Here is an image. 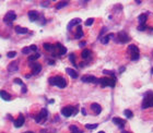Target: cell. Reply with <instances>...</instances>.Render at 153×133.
<instances>
[{
  "label": "cell",
  "mask_w": 153,
  "mask_h": 133,
  "mask_svg": "<svg viewBox=\"0 0 153 133\" xmlns=\"http://www.w3.org/2000/svg\"><path fill=\"white\" fill-rule=\"evenodd\" d=\"M29 18L31 21H37L38 20V13L36 11H29Z\"/></svg>",
  "instance_id": "cell-16"
},
{
  "label": "cell",
  "mask_w": 153,
  "mask_h": 133,
  "mask_svg": "<svg viewBox=\"0 0 153 133\" xmlns=\"http://www.w3.org/2000/svg\"><path fill=\"white\" fill-rule=\"evenodd\" d=\"M24 121H25V119H24V116L23 115H20L16 120L13 121V123H14L15 128H21V127L24 124Z\"/></svg>",
  "instance_id": "cell-10"
},
{
  "label": "cell",
  "mask_w": 153,
  "mask_h": 133,
  "mask_svg": "<svg viewBox=\"0 0 153 133\" xmlns=\"http://www.w3.org/2000/svg\"><path fill=\"white\" fill-rule=\"evenodd\" d=\"M49 83H50V85H56V86H58L59 88H65L66 85H67L66 80L62 76H59V75L50 77V79H49Z\"/></svg>",
  "instance_id": "cell-1"
},
{
  "label": "cell",
  "mask_w": 153,
  "mask_h": 133,
  "mask_svg": "<svg viewBox=\"0 0 153 133\" xmlns=\"http://www.w3.org/2000/svg\"><path fill=\"white\" fill-rule=\"evenodd\" d=\"M14 83H15V84L23 85V82H22V80H20V79H14Z\"/></svg>",
  "instance_id": "cell-36"
},
{
  "label": "cell",
  "mask_w": 153,
  "mask_h": 133,
  "mask_svg": "<svg viewBox=\"0 0 153 133\" xmlns=\"http://www.w3.org/2000/svg\"><path fill=\"white\" fill-rule=\"evenodd\" d=\"M81 56L83 59H86V58H89L91 56V50H90V49H83L81 52Z\"/></svg>",
  "instance_id": "cell-22"
},
{
  "label": "cell",
  "mask_w": 153,
  "mask_h": 133,
  "mask_svg": "<svg viewBox=\"0 0 153 133\" xmlns=\"http://www.w3.org/2000/svg\"><path fill=\"white\" fill-rule=\"evenodd\" d=\"M98 83L103 87H106V86L114 87L115 83H116V77H113V79L112 77H101V79H98Z\"/></svg>",
  "instance_id": "cell-2"
},
{
  "label": "cell",
  "mask_w": 153,
  "mask_h": 133,
  "mask_svg": "<svg viewBox=\"0 0 153 133\" xmlns=\"http://www.w3.org/2000/svg\"><path fill=\"white\" fill-rule=\"evenodd\" d=\"M69 58H70L71 62H72V65H76V60H75V55H73V54L69 55Z\"/></svg>",
  "instance_id": "cell-35"
},
{
  "label": "cell",
  "mask_w": 153,
  "mask_h": 133,
  "mask_svg": "<svg viewBox=\"0 0 153 133\" xmlns=\"http://www.w3.org/2000/svg\"><path fill=\"white\" fill-rule=\"evenodd\" d=\"M22 52H23L24 55H29L30 52H31V49H30V47H24V48L22 49Z\"/></svg>",
  "instance_id": "cell-31"
},
{
  "label": "cell",
  "mask_w": 153,
  "mask_h": 133,
  "mask_svg": "<svg viewBox=\"0 0 153 133\" xmlns=\"http://www.w3.org/2000/svg\"><path fill=\"white\" fill-rule=\"evenodd\" d=\"M0 97L3 99V100H7V101L11 100V95L9 93L5 92V91H0Z\"/></svg>",
  "instance_id": "cell-15"
},
{
  "label": "cell",
  "mask_w": 153,
  "mask_h": 133,
  "mask_svg": "<svg viewBox=\"0 0 153 133\" xmlns=\"http://www.w3.org/2000/svg\"><path fill=\"white\" fill-rule=\"evenodd\" d=\"M66 5H68V1H61V2H58V3L55 5V8H56L57 10H59V9H61V8L66 7Z\"/></svg>",
  "instance_id": "cell-25"
},
{
  "label": "cell",
  "mask_w": 153,
  "mask_h": 133,
  "mask_svg": "<svg viewBox=\"0 0 153 133\" xmlns=\"http://www.w3.org/2000/svg\"><path fill=\"white\" fill-rule=\"evenodd\" d=\"M124 113H125V116H126L127 118H132V117H133V113H132V111H131V110L126 109L125 111H124Z\"/></svg>",
  "instance_id": "cell-29"
},
{
  "label": "cell",
  "mask_w": 153,
  "mask_h": 133,
  "mask_svg": "<svg viewBox=\"0 0 153 133\" xmlns=\"http://www.w3.org/2000/svg\"><path fill=\"white\" fill-rule=\"evenodd\" d=\"M15 19H16V14H15L14 11H9V12H7V14L4 15L3 21H4V23L9 24V25H12V22L14 21Z\"/></svg>",
  "instance_id": "cell-6"
},
{
  "label": "cell",
  "mask_w": 153,
  "mask_h": 133,
  "mask_svg": "<svg viewBox=\"0 0 153 133\" xmlns=\"http://www.w3.org/2000/svg\"><path fill=\"white\" fill-rule=\"evenodd\" d=\"M47 116H48V111H47V109L43 108V109L39 111V113H38L36 117H35V121H36L37 123H43L44 121L46 120Z\"/></svg>",
  "instance_id": "cell-5"
},
{
  "label": "cell",
  "mask_w": 153,
  "mask_h": 133,
  "mask_svg": "<svg viewBox=\"0 0 153 133\" xmlns=\"http://www.w3.org/2000/svg\"><path fill=\"white\" fill-rule=\"evenodd\" d=\"M40 133H47V132H46V130H40Z\"/></svg>",
  "instance_id": "cell-41"
},
{
  "label": "cell",
  "mask_w": 153,
  "mask_h": 133,
  "mask_svg": "<svg viewBox=\"0 0 153 133\" xmlns=\"http://www.w3.org/2000/svg\"><path fill=\"white\" fill-rule=\"evenodd\" d=\"M149 107H153V94L151 95H146L144 97V100L142 102V108L146 109V108H149Z\"/></svg>",
  "instance_id": "cell-7"
},
{
  "label": "cell",
  "mask_w": 153,
  "mask_h": 133,
  "mask_svg": "<svg viewBox=\"0 0 153 133\" xmlns=\"http://www.w3.org/2000/svg\"><path fill=\"white\" fill-rule=\"evenodd\" d=\"M91 108H92L93 111H94L95 115H100L101 111H102V107H101V105L97 104V102H93L91 105Z\"/></svg>",
  "instance_id": "cell-13"
},
{
  "label": "cell",
  "mask_w": 153,
  "mask_h": 133,
  "mask_svg": "<svg viewBox=\"0 0 153 133\" xmlns=\"http://www.w3.org/2000/svg\"><path fill=\"white\" fill-rule=\"evenodd\" d=\"M85 128L86 129H95V128H97V124L95 123V124H85Z\"/></svg>",
  "instance_id": "cell-33"
},
{
  "label": "cell",
  "mask_w": 153,
  "mask_h": 133,
  "mask_svg": "<svg viewBox=\"0 0 153 133\" xmlns=\"http://www.w3.org/2000/svg\"><path fill=\"white\" fill-rule=\"evenodd\" d=\"M18 62H15V61H12L10 63L9 66H8V70L9 71H18Z\"/></svg>",
  "instance_id": "cell-20"
},
{
  "label": "cell",
  "mask_w": 153,
  "mask_h": 133,
  "mask_svg": "<svg viewBox=\"0 0 153 133\" xmlns=\"http://www.w3.org/2000/svg\"><path fill=\"white\" fill-rule=\"evenodd\" d=\"M26 91H27V88L25 85H22V93H26Z\"/></svg>",
  "instance_id": "cell-38"
},
{
  "label": "cell",
  "mask_w": 153,
  "mask_h": 133,
  "mask_svg": "<svg viewBox=\"0 0 153 133\" xmlns=\"http://www.w3.org/2000/svg\"><path fill=\"white\" fill-rule=\"evenodd\" d=\"M113 122L116 124V126L121 127V128L126 124V121L124 120V119H120V118H117V117H114L113 118Z\"/></svg>",
  "instance_id": "cell-14"
},
{
  "label": "cell",
  "mask_w": 153,
  "mask_h": 133,
  "mask_svg": "<svg viewBox=\"0 0 153 133\" xmlns=\"http://www.w3.org/2000/svg\"><path fill=\"white\" fill-rule=\"evenodd\" d=\"M98 133H105V132H104V131H100V132H98Z\"/></svg>",
  "instance_id": "cell-45"
},
{
  "label": "cell",
  "mask_w": 153,
  "mask_h": 133,
  "mask_svg": "<svg viewBox=\"0 0 153 133\" xmlns=\"http://www.w3.org/2000/svg\"><path fill=\"white\" fill-rule=\"evenodd\" d=\"M30 66H31V69H32V73L33 74H38L40 72V70H42V66L39 65V63H37V62H30L29 63Z\"/></svg>",
  "instance_id": "cell-8"
},
{
  "label": "cell",
  "mask_w": 153,
  "mask_h": 133,
  "mask_svg": "<svg viewBox=\"0 0 153 133\" xmlns=\"http://www.w3.org/2000/svg\"><path fill=\"white\" fill-rule=\"evenodd\" d=\"M128 51L130 52V58H131L132 61H136V60L139 59V49L137 46L129 45V47H128Z\"/></svg>",
  "instance_id": "cell-4"
},
{
  "label": "cell",
  "mask_w": 153,
  "mask_h": 133,
  "mask_svg": "<svg viewBox=\"0 0 153 133\" xmlns=\"http://www.w3.org/2000/svg\"><path fill=\"white\" fill-rule=\"evenodd\" d=\"M112 37H113V34H108V35H106L105 37H103V38H102V43H103V44H107L108 41H109V39H111Z\"/></svg>",
  "instance_id": "cell-26"
},
{
  "label": "cell",
  "mask_w": 153,
  "mask_h": 133,
  "mask_svg": "<svg viewBox=\"0 0 153 133\" xmlns=\"http://www.w3.org/2000/svg\"><path fill=\"white\" fill-rule=\"evenodd\" d=\"M146 29H147L146 24H140V25L138 26V30H139V31H144Z\"/></svg>",
  "instance_id": "cell-34"
},
{
  "label": "cell",
  "mask_w": 153,
  "mask_h": 133,
  "mask_svg": "<svg viewBox=\"0 0 153 133\" xmlns=\"http://www.w3.org/2000/svg\"><path fill=\"white\" fill-rule=\"evenodd\" d=\"M54 47L58 49V55H60V56H62V55H65L66 52H67V49H66V47H64L61 44H59V43H56Z\"/></svg>",
  "instance_id": "cell-12"
},
{
  "label": "cell",
  "mask_w": 153,
  "mask_h": 133,
  "mask_svg": "<svg viewBox=\"0 0 153 133\" xmlns=\"http://www.w3.org/2000/svg\"><path fill=\"white\" fill-rule=\"evenodd\" d=\"M39 57H40V55L38 54V52H36V54H34V55H32V56L29 57V61L30 62H34L35 60H37Z\"/></svg>",
  "instance_id": "cell-24"
},
{
  "label": "cell",
  "mask_w": 153,
  "mask_h": 133,
  "mask_svg": "<svg viewBox=\"0 0 153 133\" xmlns=\"http://www.w3.org/2000/svg\"><path fill=\"white\" fill-rule=\"evenodd\" d=\"M118 38L121 43H127V41H129V36H128L127 33L124 32V31L118 33Z\"/></svg>",
  "instance_id": "cell-11"
},
{
  "label": "cell",
  "mask_w": 153,
  "mask_h": 133,
  "mask_svg": "<svg viewBox=\"0 0 153 133\" xmlns=\"http://www.w3.org/2000/svg\"><path fill=\"white\" fill-rule=\"evenodd\" d=\"M25 133H34V132H32V131H29V132H25Z\"/></svg>",
  "instance_id": "cell-44"
},
{
  "label": "cell",
  "mask_w": 153,
  "mask_h": 133,
  "mask_svg": "<svg viewBox=\"0 0 153 133\" xmlns=\"http://www.w3.org/2000/svg\"><path fill=\"white\" fill-rule=\"evenodd\" d=\"M93 23H94V19L90 18V19H87V20L85 21V26H91Z\"/></svg>",
  "instance_id": "cell-30"
},
{
  "label": "cell",
  "mask_w": 153,
  "mask_h": 133,
  "mask_svg": "<svg viewBox=\"0 0 153 133\" xmlns=\"http://www.w3.org/2000/svg\"><path fill=\"white\" fill-rule=\"evenodd\" d=\"M81 112H82V115H84V116L86 115V110L84 109V108H82V109H81Z\"/></svg>",
  "instance_id": "cell-39"
},
{
  "label": "cell",
  "mask_w": 153,
  "mask_h": 133,
  "mask_svg": "<svg viewBox=\"0 0 153 133\" xmlns=\"http://www.w3.org/2000/svg\"><path fill=\"white\" fill-rule=\"evenodd\" d=\"M151 72H152V74H153V68L151 69Z\"/></svg>",
  "instance_id": "cell-46"
},
{
  "label": "cell",
  "mask_w": 153,
  "mask_h": 133,
  "mask_svg": "<svg viewBox=\"0 0 153 133\" xmlns=\"http://www.w3.org/2000/svg\"><path fill=\"white\" fill-rule=\"evenodd\" d=\"M70 131H71V133H82V131H80L76 126H71L70 127Z\"/></svg>",
  "instance_id": "cell-28"
},
{
  "label": "cell",
  "mask_w": 153,
  "mask_h": 133,
  "mask_svg": "<svg viewBox=\"0 0 153 133\" xmlns=\"http://www.w3.org/2000/svg\"><path fill=\"white\" fill-rule=\"evenodd\" d=\"M83 31H82V27L80 25L76 26V39H80V38L83 37Z\"/></svg>",
  "instance_id": "cell-18"
},
{
  "label": "cell",
  "mask_w": 153,
  "mask_h": 133,
  "mask_svg": "<svg viewBox=\"0 0 153 133\" xmlns=\"http://www.w3.org/2000/svg\"><path fill=\"white\" fill-rule=\"evenodd\" d=\"M54 48H55V47L51 45V44H49V43H45V44H44V49H46V50L50 51V50H53Z\"/></svg>",
  "instance_id": "cell-27"
},
{
  "label": "cell",
  "mask_w": 153,
  "mask_h": 133,
  "mask_svg": "<svg viewBox=\"0 0 153 133\" xmlns=\"http://www.w3.org/2000/svg\"><path fill=\"white\" fill-rule=\"evenodd\" d=\"M78 112V107H72V106H67L61 109V113L65 117H71V116L76 115Z\"/></svg>",
  "instance_id": "cell-3"
},
{
  "label": "cell",
  "mask_w": 153,
  "mask_h": 133,
  "mask_svg": "<svg viewBox=\"0 0 153 133\" xmlns=\"http://www.w3.org/2000/svg\"><path fill=\"white\" fill-rule=\"evenodd\" d=\"M15 56H16V52L15 51H10V52H8V54H7L8 58H14Z\"/></svg>",
  "instance_id": "cell-32"
},
{
  "label": "cell",
  "mask_w": 153,
  "mask_h": 133,
  "mask_svg": "<svg viewBox=\"0 0 153 133\" xmlns=\"http://www.w3.org/2000/svg\"><path fill=\"white\" fill-rule=\"evenodd\" d=\"M85 44H86L85 41H81V43H80V46H81V47H84V46H85Z\"/></svg>",
  "instance_id": "cell-40"
},
{
  "label": "cell",
  "mask_w": 153,
  "mask_h": 133,
  "mask_svg": "<svg viewBox=\"0 0 153 133\" xmlns=\"http://www.w3.org/2000/svg\"><path fill=\"white\" fill-rule=\"evenodd\" d=\"M80 23H81V20H80V19H73V20L70 21V23L68 24V30L70 31V30L73 27V25H76V24H80Z\"/></svg>",
  "instance_id": "cell-19"
},
{
  "label": "cell",
  "mask_w": 153,
  "mask_h": 133,
  "mask_svg": "<svg viewBox=\"0 0 153 133\" xmlns=\"http://www.w3.org/2000/svg\"><path fill=\"white\" fill-rule=\"evenodd\" d=\"M30 49H31V51H36L37 50V47L35 45H32V46H30Z\"/></svg>",
  "instance_id": "cell-37"
},
{
  "label": "cell",
  "mask_w": 153,
  "mask_h": 133,
  "mask_svg": "<svg viewBox=\"0 0 153 133\" xmlns=\"http://www.w3.org/2000/svg\"><path fill=\"white\" fill-rule=\"evenodd\" d=\"M15 32L18 34H25V33L29 32V30L26 27H21V26H15Z\"/></svg>",
  "instance_id": "cell-21"
},
{
  "label": "cell",
  "mask_w": 153,
  "mask_h": 133,
  "mask_svg": "<svg viewBox=\"0 0 153 133\" xmlns=\"http://www.w3.org/2000/svg\"><path fill=\"white\" fill-rule=\"evenodd\" d=\"M147 18H148V14H146V13H143V14H140V15H139L138 20H139V22H140V24H146Z\"/></svg>",
  "instance_id": "cell-23"
},
{
  "label": "cell",
  "mask_w": 153,
  "mask_h": 133,
  "mask_svg": "<svg viewBox=\"0 0 153 133\" xmlns=\"http://www.w3.org/2000/svg\"><path fill=\"white\" fill-rule=\"evenodd\" d=\"M66 72H67V73L69 74V75L72 77V79H76V77H78V73H76V71L73 70V69L67 68V69H66Z\"/></svg>",
  "instance_id": "cell-17"
},
{
  "label": "cell",
  "mask_w": 153,
  "mask_h": 133,
  "mask_svg": "<svg viewBox=\"0 0 153 133\" xmlns=\"http://www.w3.org/2000/svg\"><path fill=\"white\" fill-rule=\"evenodd\" d=\"M82 82L86 83H98V79L93 75H84L82 76Z\"/></svg>",
  "instance_id": "cell-9"
},
{
  "label": "cell",
  "mask_w": 153,
  "mask_h": 133,
  "mask_svg": "<svg viewBox=\"0 0 153 133\" xmlns=\"http://www.w3.org/2000/svg\"><path fill=\"white\" fill-rule=\"evenodd\" d=\"M124 70H125V68H121V69H119V71H120V72H124Z\"/></svg>",
  "instance_id": "cell-42"
},
{
  "label": "cell",
  "mask_w": 153,
  "mask_h": 133,
  "mask_svg": "<svg viewBox=\"0 0 153 133\" xmlns=\"http://www.w3.org/2000/svg\"><path fill=\"white\" fill-rule=\"evenodd\" d=\"M121 133H129V132H127V131H122Z\"/></svg>",
  "instance_id": "cell-43"
}]
</instances>
